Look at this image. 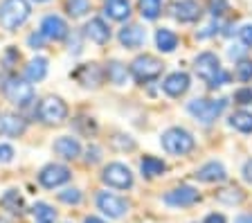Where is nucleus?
Segmentation results:
<instances>
[{"mask_svg":"<svg viewBox=\"0 0 252 223\" xmlns=\"http://www.w3.org/2000/svg\"><path fill=\"white\" fill-rule=\"evenodd\" d=\"M194 70H196V74H198L200 79L210 86V88H219V86H223V84L230 81V74L223 72L220 61L214 52L198 54V59H196V64H194Z\"/></svg>","mask_w":252,"mask_h":223,"instance_id":"nucleus-1","label":"nucleus"},{"mask_svg":"<svg viewBox=\"0 0 252 223\" xmlns=\"http://www.w3.org/2000/svg\"><path fill=\"white\" fill-rule=\"evenodd\" d=\"M30 2L27 0H5L0 5V25L14 32L30 18Z\"/></svg>","mask_w":252,"mask_h":223,"instance_id":"nucleus-2","label":"nucleus"},{"mask_svg":"<svg viewBox=\"0 0 252 223\" xmlns=\"http://www.w3.org/2000/svg\"><path fill=\"white\" fill-rule=\"evenodd\" d=\"M194 135L185 128H169L162 133V147L167 154L171 156H187L191 149H194Z\"/></svg>","mask_w":252,"mask_h":223,"instance_id":"nucleus-3","label":"nucleus"},{"mask_svg":"<svg viewBox=\"0 0 252 223\" xmlns=\"http://www.w3.org/2000/svg\"><path fill=\"white\" fill-rule=\"evenodd\" d=\"M227 101L225 99H191L187 104V111L203 124H212L223 113Z\"/></svg>","mask_w":252,"mask_h":223,"instance_id":"nucleus-4","label":"nucleus"},{"mask_svg":"<svg viewBox=\"0 0 252 223\" xmlns=\"http://www.w3.org/2000/svg\"><path fill=\"white\" fill-rule=\"evenodd\" d=\"M160 72H162V61H160V59L151 57V54H142V57L133 59L131 74H133V79L140 81V84L158 79Z\"/></svg>","mask_w":252,"mask_h":223,"instance_id":"nucleus-5","label":"nucleus"},{"mask_svg":"<svg viewBox=\"0 0 252 223\" xmlns=\"http://www.w3.org/2000/svg\"><path fill=\"white\" fill-rule=\"evenodd\" d=\"M5 97L11 101V104H16V106H30V101L34 99V88H32V84L27 79H21V77H9V79L5 81Z\"/></svg>","mask_w":252,"mask_h":223,"instance_id":"nucleus-6","label":"nucleus"},{"mask_svg":"<svg viewBox=\"0 0 252 223\" xmlns=\"http://www.w3.org/2000/svg\"><path fill=\"white\" fill-rule=\"evenodd\" d=\"M38 117L41 122L45 124H61L65 122L68 117V106L61 97H54V95H47L45 99L38 104Z\"/></svg>","mask_w":252,"mask_h":223,"instance_id":"nucleus-7","label":"nucleus"},{"mask_svg":"<svg viewBox=\"0 0 252 223\" xmlns=\"http://www.w3.org/2000/svg\"><path fill=\"white\" fill-rule=\"evenodd\" d=\"M101 181L108 187H115V190H128V187H133V174L122 162H110L101 171Z\"/></svg>","mask_w":252,"mask_h":223,"instance_id":"nucleus-8","label":"nucleus"},{"mask_svg":"<svg viewBox=\"0 0 252 223\" xmlns=\"http://www.w3.org/2000/svg\"><path fill=\"white\" fill-rule=\"evenodd\" d=\"M70 169L63 165H47L41 169V174H38V183H41L43 187H47V190H54V187L63 185V183L70 181Z\"/></svg>","mask_w":252,"mask_h":223,"instance_id":"nucleus-9","label":"nucleus"},{"mask_svg":"<svg viewBox=\"0 0 252 223\" xmlns=\"http://www.w3.org/2000/svg\"><path fill=\"white\" fill-rule=\"evenodd\" d=\"M97 207H99L104 214H108V217L120 219V217H124V214H126V210H128V203H126L124 198L115 196V194L101 191L99 196H97Z\"/></svg>","mask_w":252,"mask_h":223,"instance_id":"nucleus-10","label":"nucleus"},{"mask_svg":"<svg viewBox=\"0 0 252 223\" xmlns=\"http://www.w3.org/2000/svg\"><path fill=\"white\" fill-rule=\"evenodd\" d=\"M68 23L63 21L61 16H54V14H50V16H45L41 21V34L45 38H50V41H63V38L68 36Z\"/></svg>","mask_w":252,"mask_h":223,"instance_id":"nucleus-11","label":"nucleus"},{"mask_svg":"<svg viewBox=\"0 0 252 223\" xmlns=\"http://www.w3.org/2000/svg\"><path fill=\"white\" fill-rule=\"evenodd\" d=\"M198 198H200V194L194 190V187L180 185V187H176V190L169 191L167 196H164V203L171 205V207H187V205H194Z\"/></svg>","mask_w":252,"mask_h":223,"instance_id":"nucleus-12","label":"nucleus"},{"mask_svg":"<svg viewBox=\"0 0 252 223\" xmlns=\"http://www.w3.org/2000/svg\"><path fill=\"white\" fill-rule=\"evenodd\" d=\"M27 128V122L21 115H14V113H0V135H7V138H18L23 135Z\"/></svg>","mask_w":252,"mask_h":223,"instance_id":"nucleus-13","label":"nucleus"},{"mask_svg":"<svg viewBox=\"0 0 252 223\" xmlns=\"http://www.w3.org/2000/svg\"><path fill=\"white\" fill-rule=\"evenodd\" d=\"M74 77H77V81L81 86H88V88L93 86V88H97V86L101 84V79H104V70L97 64H86L74 72Z\"/></svg>","mask_w":252,"mask_h":223,"instance_id":"nucleus-14","label":"nucleus"},{"mask_svg":"<svg viewBox=\"0 0 252 223\" xmlns=\"http://www.w3.org/2000/svg\"><path fill=\"white\" fill-rule=\"evenodd\" d=\"M144 41H147V32H144L140 25H126L120 30V43L124 48L135 50V48H140Z\"/></svg>","mask_w":252,"mask_h":223,"instance_id":"nucleus-15","label":"nucleus"},{"mask_svg":"<svg viewBox=\"0 0 252 223\" xmlns=\"http://www.w3.org/2000/svg\"><path fill=\"white\" fill-rule=\"evenodd\" d=\"M173 16L180 23H194L200 18V5L196 0H180L173 7Z\"/></svg>","mask_w":252,"mask_h":223,"instance_id":"nucleus-16","label":"nucleus"},{"mask_svg":"<svg viewBox=\"0 0 252 223\" xmlns=\"http://www.w3.org/2000/svg\"><path fill=\"white\" fill-rule=\"evenodd\" d=\"M162 88H164V93H167L169 97H180V95H185V93L189 91V74H185V72H173V74H169L167 79H164Z\"/></svg>","mask_w":252,"mask_h":223,"instance_id":"nucleus-17","label":"nucleus"},{"mask_svg":"<svg viewBox=\"0 0 252 223\" xmlns=\"http://www.w3.org/2000/svg\"><path fill=\"white\" fill-rule=\"evenodd\" d=\"M54 154L61 156L65 160H74L81 154V144L77 138H70V135H61V138L54 142Z\"/></svg>","mask_w":252,"mask_h":223,"instance_id":"nucleus-18","label":"nucleus"},{"mask_svg":"<svg viewBox=\"0 0 252 223\" xmlns=\"http://www.w3.org/2000/svg\"><path fill=\"white\" fill-rule=\"evenodd\" d=\"M196 178L203 183H220L225 181V167L220 165V162H207V165H203L198 171H196Z\"/></svg>","mask_w":252,"mask_h":223,"instance_id":"nucleus-19","label":"nucleus"},{"mask_svg":"<svg viewBox=\"0 0 252 223\" xmlns=\"http://www.w3.org/2000/svg\"><path fill=\"white\" fill-rule=\"evenodd\" d=\"M86 36H88L93 43H97V45H104V43H108V38H110V30L101 18H93V21L86 25Z\"/></svg>","mask_w":252,"mask_h":223,"instance_id":"nucleus-20","label":"nucleus"},{"mask_svg":"<svg viewBox=\"0 0 252 223\" xmlns=\"http://www.w3.org/2000/svg\"><path fill=\"white\" fill-rule=\"evenodd\" d=\"M106 16L113 21H126L131 16V2L128 0H108L106 2Z\"/></svg>","mask_w":252,"mask_h":223,"instance_id":"nucleus-21","label":"nucleus"},{"mask_svg":"<svg viewBox=\"0 0 252 223\" xmlns=\"http://www.w3.org/2000/svg\"><path fill=\"white\" fill-rule=\"evenodd\" d=\"M156 43L160 52H173V50L178 48V36L171 30H167V27H160L156 32Z\"/></svg>","mask_w":252,"mask_h":223,"instance_id":"nucleus-22","label":"nucleus"},{"mask_svg":"<svg viewBox=\"0 0 252 223\" xmlns=\"http://www.w3.org/2000/svg\"><path fill=\"white\" fill-rule=\"evenodd\" d=\"M45 74H47V61L43 57L32 59L30 64H27V68H25L27 81H43L45 79Z\"/></svg>","mask_w":252,"mask_h":223,"instance_id":"nucleus-23","label":"nucleus"},{"mask_svg":"<svg viewBox=\"0 0 252 223\" xmlns=\"http://www.w3.org/2000/svg\"><path fill=\"white\" fill-rule=\"evenodd\" d=\"M128 74H131V70L126 68L124 64H120V61H110L108 68H106V77L117 86H124L128 81Z\"/></svg>","mask_w":252,"mask_h":223,"instance_id":"nucleus-24","label":"nucleus"},{"mask_svg":"<svg viewBox=\"0 0 252 223\" xmlns=\"http://www.w3.org/2000/svg\"><path fill=\"white\" fill-rule=\"evenodd\" d=\"M140 169L144 176H160L167 169V165H164L160 158H156V156H144L140 162Z\"/></svg>","mask_w":252,"mask_h":223,"instance_id":"nucleus-25","label":"nucleus"},{"mask_svg":"<svg viewBox=\"0 0 252 223\" xmlns=\"http://www.w3.org/2000/svg\"><path fill=\"white\" fill-rule=\"evenodd\" d=\"M243 198H246V194L239 187H227V190L216 191V201L225 203V205H239V203H243Z\"/></svg>","mask_w":252,"mask_h":223,"instance_id":"nucleus-26","label":"nucleus"},{"mask_svg":"<svg viewBox=\"0 0 252 223\" xmlns=\"http://www.w3.org/2000/svg\"><path fill=\"white\" fill-rule=\"evenodd\" d=\"M32 214L36 219V223H54L57 221V210L50 207L47 203H36L32 207Z\"/></svg>","mask_w":252,"mask_h":223,"instance_id":"nucleus-27","label":"nucleus"},{"mask_svg":"<svg viewBox=\"0 0 252 223\" xmlns=\"http://www.w3.org/2000/svg\"><path fill=\"white\" fill-rule=\"evenodd\" d=\"M162 11V0H140V14L147 21H156Z\"/></svg>","mask_w":252,"mask_h":223,"instance_id":"nucleus-28","label":"nucleus"},{"mask_svg":"<svg viewBox=\"0 0 252 223\" xmlns=\"http://www.w3.org/2000/svg\"><path fill=\"white\" fill-rule=\"evenodd\" d=\"M230 124L241 133H252V113H246V111H239L230 117Z\"/></svg>","mask_w":252,"mask_h":223,"instance_id":"nucleus-29","label":"nucleus"},{"mask_svg":"<svg viewBox=\"0 0 252 223\" xmlns=\"http://www.w3.org/2000/svg\"><path fill=\"white\" fill-rule=\"evenodd\" d=\"M0 205L5 207V210H9V212H18V210L23 207V198H21V194H18L16 190H9V191H5V194H2Z\"/></svg>","mask_w":252,"mask_h":223,"instance_id":"nucleus-30","label":"nucleus"},{"mask_svg":"<svg viewBox=\"0 0 252 223\" xmlns=\"http://www.w3.org/2000/svg\"><path fill=\"white\" fill-rule=\"evenodd\" d=\"M65 7H68V14L74 18H81L86 16L90 11V0H68L65 2Z\"/></svg>","mask_w":252,"mask_h":223,"instance_id":"nucleus-31","label":"nucleus"},{"mask_svg":"<svg viewBox=\"0 0 252 223\" xmlns=\"http://www.w3.org/2000/svg\"><path fill=\"white\" fill-rule=\"evenodd\" d=\"M236 79L239 81H252V61H239L236 64Z\"/></svg>","mask_w":252,"mask_h":223,"instance_id":"nucleus-32","label":"nucleus"},{"mask_svg":"<svg viewBox=\"0 0 252 223\" xmlns=\"http://www.w3.org/2000/svg\"><path fill=\"white\" fill-rule=\"evenodd\" d=\"M59 201L61 203H68V205H79L81 203V191L79 190H63V191H59Z\"/></svg>","mask_w":252,"mask_h":223,"instance_id":"nucleus-33","label":"nucleus"},{"mask_svg":"<svg viewBox=\"0 0 252 223\" xmlns=\"http://www.w3.org/2000/svg\"><path fill=\"white\" fill-rule=\"evenodd\" d=\"M113 147L122 149V151H131V149L135 147V142H133L128 135H115V138H113Z\"/></svg>","mask_w":252,"mask_h":223,"instance_id":"nucleus-34","label":"nucleus"},{"mask_svg":"<svg viewBox=\"0 0 252 223\" xmlns=\"http://www.w3.org/2000/svg\"><path fill=\"white\" fill-rule=\"evenodd\" d=\"M234 101L236 104H252V88H239L234 93Z\"/></svg>","mask_w":252,"mask_h":223,"instance_id":"nucleus-35","label":"nucleus"},{"mask_svg":"<svg viewBox=\"0 0 252 223\" xmlns=\"http://www.w3.org/2000/svg\"><path fill=\"white\" fill-rule=\"evenodd\" d=\"M14 160V149L9 144H0V162H11Z\"/></svg>","mask_w":252,"mask_h":223,"instance_id":"nucleus-36","label":"nucleus"},{"mask_svg":"<svg viewBox=\"0 0 252 223\" xmlns=\"http://www.w3.org/2000/svg\"><path fill=\"white\" fill-rule=\"evenodd\" d=\"M239 36H241L243 45H248V48H252V25H246L239 30Z\"/></svg>","mask_w":252,"mask_h":223,"instance_id":"nucleus-37","label":"nucleus"},{"mask_svg":"<svg viewBox=\"0 0 252 223\" xmlns=\"http://www.w3.org/2000/svg\"><path fill=\"white\" fill-rule=\"evenodd\" d=\"M225 9V0H212V14L214 16H220Z\"/></svg>","mask_w":252,"mask_h":223,"instance_id":"nucleus-38","label":"nucleus"},{"mask_svg":"<svg viewBox=\"0 0 252 223\" xmlns=\"http://www.w3.org/2000/svg\"><path fill=\"white\" fill-rule=\"evenodd\" d=\"M203 223H225V217H223V214H207V217H205V221Z\"/></svg>","mask_w":252,"mask_h":223,"instance_id":"nucleus-39","label":"nucleus"},{"mask_svg":"<svg viewBox=\"0 0 252 223\" xmlns=\"http://www.w3.org/2000/svg\"><path fill=\"white\" fill-rule=\"evenodd\" d=\"M243 178L248 183H252V160H248L246 165H243Z\"/></svg>","mask_w":252,"mask_h":223,"instance_id":"nucleus-40","label":"nucleus"},{"mask_svg":"<svg viewBox=\"0 0 252 223\" xmlns=\"http://www.w3.org/2000/svg\"><path fill=\"white\" fill-rule=\"evenodd\" d=\"M99 154L101 151L97 147H90L88 149V162H97V160H99Z\"/></svg>","mask_w":252,"mask_h":223,"instance_id":"nucleus-41","label":"nucleus"},{"mask_svg":"<svg viewBox=\"0 0 252 223\" xmlns=\"http://www.w3.org/2000/svg\"><path fill=\"white\" fill-rule=\"evenodd\" d=\"M41 38H45V36H43V34H38V36H36V34H32V36H30V45H32V48H41Z\"/></svg>","mask_w":252,"mask_h":223,"instance_id":"nucleus-42","label":"nucleus"},{"mask_svg":"<svg viewBox=\"0 0 252 223\" xmlns=\"http://www.w3.org/2000/svg\"><path fill=\"white\" fill-rule=\"evenodd\" d=\"M234 223H252V214H241V217H236Z\"/></svg>","mask_w":252,"mask_h":223,"instance_id":"nucleus-43","label":"nucleus"},{"mask_svg":"<svg viewBox=\"0 0 252 223\" xmlns=\"http://www.w3.org/2000/svg\"><path fill=\"white\" fill-rule=\"evenodd\" d=\"M86 223H106V221H101V219H97V217H88Z\"/></svg>","mask_w":252,"mask_h":223,"instance_id":"nucleus-44","label":"nucleus"},{"mask_svg":"<svg viewBox=\"0 0 252 223\" xmlns=\"http://www.w3.org/2000/svg\"><path fill=\"white\" fill-rule=\"evenodd\" d=\"M36 2H47V0H36Z\"/></svg>","mask_w":252,"mask_h":223,"instance_id":"nucleus-45","label":"nucleus"}]
</instances>
